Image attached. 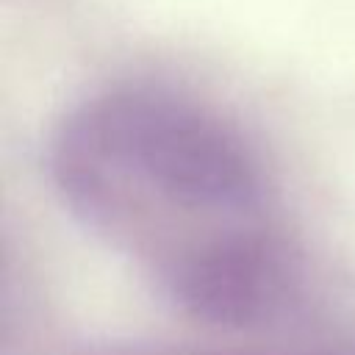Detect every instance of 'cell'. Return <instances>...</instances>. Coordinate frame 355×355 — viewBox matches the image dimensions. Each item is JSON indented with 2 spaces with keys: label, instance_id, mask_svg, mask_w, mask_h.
<instances>
[{
  "label": "cell",
  "instance_id": "6da1fadb",
  "mask_svg": "<svg viewBox=\"0 0 355 355\" xmlns=\"http://www.w3.org/2000/svg\"><path fill=\"white\" fill-rule=\"evenodd\" d=\"M64 208L183 316L263 330L305 300V263L261 155L214 108L153 86L78 103L53 130Z\"/></svg>",
  "mask_w": 355,
  "mask_h": 355
},
{
  "label": "cell",
  "instance_id": "7a4b0ae2",
  "mask_svg": "<svg viewBox=\"0 0 355 355\" xmlns=\"http://www.w3.org/2000/svg\"><path fill=\"white\" fill-rule=\"evenodd\" d=\"M97 355H355V341H333L305 349L288 352H205V349H153V347H128V349H105Z\"/></svg>",
  "mask_w": 355,
  "mask_h": 355
}]
</instances>
